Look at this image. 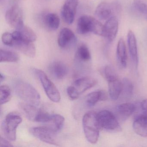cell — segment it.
<instances>
[{
	"label": "cell",
	"mask_w": 147,
	"mask_h": 147,
	"mask_svg": "<svg viewBox=\"0 0 147 147\" xmlns=\"http://www.w3.org/2000/svg\"><path fill=\"white\" fill-rule=\"evenodd\" d=\"M14 89L16 94L24 102L36 106L40 104V94L36 89L28 82L19 81L14 85Z\"/></svg>",
	"instance_id": "1"
},
{
	"label": "cell",
	"mask_w": 147,
	"mask_h": 147,
	"mask_svg": "<svg viewBox=\"0 0 147 147\" xmlns=\"http://www.w3.org/2000/svg\"><path fill=\"white\" fill-rule=\"evenodd\" d=\"M82 125L84 134L87 141L96 143L98 140L100 128L97 118V113L93 111L87 113L83 116Z\"/></svg>",
	"instance_id": "2"
},
{
	"label": "cell",
	"mask_w": 147,
	"mask_h": 147,
	"mask_svg": "<svg viewBox=\"0 0 147 147\" xmlns=\"http://www.w3.org/2000/svg\"><path fill=\"white\" fill-rule=\"evenodd\" d=\"M77 31L81 35L92 32L95 35L104 36V26L96 19L91 16L83 15L78 20Z\"/></svg>",
	"instance_id": "3"
},
{
	"label": "cell",
	"mask_w": 147,
	"mask_h": 147,
	"mask_svg": "<svg viewBox=\"0 0 147 147\" xmlns=\"http://www.w3.org/2000/svg\"><path fill=\"white\" fill-rule=\"evenodd\" d=\"M22 121V117L17 112L8 113L1 125L2 132L9 140L14 141L17 138V129Z\"/></svg>",
	"instance_id": "4"
},
{
	"label": "cell",
	"mask_w": 147,
	"mask_h": 147,
	"mask_svg": "<svg viewBox=\"0 0 147 147\" xmlns=\"http://www.w3.org/2000/svg\"><path fill=\"white\" fill-rule=\"evenodd\" d=\"M34 72L40 80L48 98L53 102H59L61 99V94L55 85L49 79L43 71L35 69Z\"/></svg>",
	"instance_id": "5"
},
{
	"label": "cell",
	"mask_w": 147,
	"mask_h": 147,
	"mask_svg": "<svg viewBox=\"0 0 147 147\" xmlns=\"http://www.w3.org/2000/svg\"><path fill=\"white\" fill-rule=\"evenodd\" d=\"M121 11V5L118 2H102L97 6L95 13L99 19L107 20L111 17L116 16L115 14L119 13Z\"/></svg>",
	"instance_id": "6"
},
{
	"label": "cell",
	"mask_w": 147,
	"mask_h": 147,
	"mask_svg": "<svg viewBox=\"0 0 147 147\" xmlns=\"http://www.w3.org/2000/svg\"><path fill=\"white\" fill-rule=\"evenodd\" d=\"M97 118L100 128L107 130L116 131L120 128L114 114L110 111L103 110L97 113Z\"/></svg>",
	"instance_id": "7"
},
{
	"label": "cell",
	"mask_w": 147,
	"mask_h": 147,
	"mask_svg": "<svg viewBox=\"0 0 147 147\" xmlns=\"http://www.w3.org/2000/svg\"><path fill=\"white\" fill-rule=\"evenodd\" d=\"M30 131L34 136L44 142L54 145L58 144L56 137V133L45 125L32 127Z\"/></svg>",
	"instance_id": "8"
},
{
	"label": "cell",
	"mask_w": 147,
	"mask_h": 147,
	"mask_svg": "<svg viewBox=\"0 0 147 147\" xmlns=\"http://www.w3.org/2000/svg\"><path fill=\"white\" fill-rule=\"evenodd\" d=\"M5 19L8 24L16 30L24 26L23 11L18 6H13L8 9L6 13Z\"/></svg>",
	"instance_id": "9"
},
{
	"label": "cell",
	"mask_w": 147,
	"mask_h": 147,
	"mask_svg": "<svg viewBox=\"0 0 147 147\" xmlns=\"http://www.w3.org/2000/svg\"><path fill=\"white\" fill-rule=\"evenodd\" d=\"M78 5V0H66L64 2L61 10V15L66 24H73Z\"/></svg>",
	"instance_id": "10"
},
{
	"label": "cell",
	"mask_w": 147,
	"mask_h": 147,
	"mask_svg": "<svg viewBox=\"0 0 147 147\" xmlns=\"http://www.w3.org/2000/svg\"><path fill=\"white\" fill-rule=\"evenodd\" d=\"M118 20L116 16L107 20L104 25V37L108 42H112L116 37L118 30Z\"/></svg>",
	"instance_id": "11"
},
{
	"label": "cell",
	"mask_w": 147,
	"mask_h": 147,
	"mask_svg": "<svg viewBox=\"0 0 147 147\" xmlns=\"http://www.w3.org/2000/svg\"><path fill=\"white\" fill-rule=\"evenodd\" d=\"M12 47L31 58H33L36 56V47L32 42L22 39L14 40Z\"/></svg>",
	"instance_id": "12"
},
{
	"label": "cell",
	"mask_w": 147,
	"mask_h": 147,
	"mask_svg": "<svg viewBox=\"0 0 147 147\" xmlns=\"http://www.w3.org/2000/svg\"><path fill=\"white\" fill-rule=\"evenodd\" d=\"M76 40V37L74 32L68 28H64L59 33L57 43L61 48L65 49L74 45Z\"/></svg>",
	"instance_id": "13"
},
{
	"label": "cell",
	"mask_w": 147,
	"mask_h": 147,
	"mask_svg": "<svg viewBox=\"0 0 147 147\" xmlns=\"http://www.w3.org/2000/svg\"><path fill=\"white\" fill-rule=\"evenodd\" d=\"M20 108L26 117L30 121L38 122L42 110L38 109L36 106L24 102L19 104Z\"/></svg>",
	"instance_id": "14"
},
{
	"label": "cell",
	"mask_w": 147,
	"mask_h": 147,
	"mask_svg": "<svg viewBox=\"0 0 147 147\" xmlns=\"http://www.w3.org/2000/svg\"><path fill=\"white\" fill-rule=\"evenodd\" d=\"M127 43L131 61L137 68L138 65L137 45L136 36L132 31H129L127 34Z\"/></svg>",
	"instance_id": "15"
},
{
	"label": "cell",
	"mask_w": 147,
	"mask_h": 147,
	"mask_svg": "<svg viewBox=\"0 0 147 147\" xmlns=\"http://www.w3.org/2000/svg\"><path fill=\"white\" fill-rule=\"evenodd\" d=\"M97 82V81L94 78L83 77L77 79L72 86L80 95L82 93L95 86Z\"/></svg>",
	"instance_id": "16"
},
{
	"label": "cell",
	"mask_w": 147,
	"mask_h": 147,
	"mask_svg": "<svg viewBox=\"0 0 147 147\" xmlns=\"http://www.w3.org/2000/svg\"><path fill=\"white\" fill-rule=\"evenodd\" d=\"M49 70L52 77L57 80H61L67 74L68 69L65 63L61 61H55L52 63Z\"/></svg>",
	"instance_id": "17"
},
{
	"label": "cell",
	"mask_w": 147,
	"mask_h": 147,
	"mask_svg": "<svg viewBox=\"0 0 147 147\" xmlns=\"http://www.w3.org/2000/svg\"><path fill=\"white\" fill-rule=\"evenodd\" d=\"M12 34L14 40L22 39L32 42L36 40V35L35 32L31 28L25 26L13 32Z\"/></svg>",
	"instance_id": "18"
},
{
	"label": "cell",
	"mask_w": 147,
	"mask_h": 147,
	"mask_svg": "<svg viewBox=\"0 0 147 147\" xmlns=\"http://www.w3.org/2000/svg\"><path fill=\"white\" fill-rule=\"evenodd\" d=\"M133 128L138 136L147 137V117L143 114L137 117L133 122Z\"/></svg>",
	"instance_id": "19"
},
{
	"label": "cell",
	"mask_w": 147,
	"mask_h": 147,
	"mask_svg": "<svg viewBox=\"0 0 147 147\" xmlns=\"http://www.w3.org/2000/svg\"><path fill=\"white\" fill-rule=\"evenodd\" d=\"M108 92L111 98L116 100L120 96L122 91V82L118 78L112 79L107 81Z\"/></svg>",
	"instance_id": "20"
},
{
	"label": "cell",
	"mask_w": 147,
	"mask_h": 147,
	"mask_svg": "<svg viewBox=\"0 0 147 147\" xmlns=\"http://www.w3.org/2000/svg\"><path fill=\"white\" fill-rule=\"evenodd\" d=\"M117 58L119 65L125 68L127 65V55L126 47L123 38L119 39L117 48Z\"/></svg>",
	"instance_id": "21"
},
{
	"label": "cell",
	"mask_w": 147,
	"mask_h": 147,
	"mask_svg": "<svg viewBox=\"0 0 147 147\" xmlns=\"http://www.w3.org/2000/svg\"><path fill=\"white\" fill-rule=\"evenodd\" d=\"M65 119L60 114H51L50 119L46 123L45 126L49 127L55 133L60 131L64 125Z\"/></svg>",
	"instance_id": "22"
},
{
	"label": "cell",
	"mask_w": 147,
	"mask_h": 147,
	"mask_svg": "<svg viewBox=\"0 0 147 147\" xmlns=\"http://www.w3.org/2000/svg\"><path fill=\"white\" fill-rule=\"evenodd\" d=\"M136 108V106L132 103H123L117 107V111L119 116L124 119H125L132 115Z\"/></svg>",
	"instance_id": "23"
},
{
	"label": "cell",
	"mask_w": 147,
	"mask_h": 147,
	"mask_svg": "<svg viewBox=\"0 0 147 147\" xmlns=\"http://www.w3.org/2000/svg\"><path fill=\"white\" fill-rule=\"evenodd\" d=\"M44 22L48 29L51 30H56L60 25V18L55 13H49L45 17Z\"/></svg>",
	"instance_id": "24"
},
{
	"label": "cell",
	"mask_w": 147,
	"mask_h": 147,
	"mask_svg": "<svg viewBox=\"0 0 147 147\" xmlns=\"http://www.w3.org/2000/svg\"><path fill=\"white\" fill-rule=\"evenodd\" d=\"M76 58L82 62L86 63L91 59V54L88 47L86 45L82 44L79 46L76 53Z\"/></svg>",
	"instance_id": "25"
},
{
	"label": "cell",
	"mask_w": 147,
	"mask_h": 147,
	"mask_svg": "<svg viewBox=\"0 0 147 147\" xmlns=\"http://www.w3.org/2000/svg\"><path fill=\"white\" fill-rule=\"evenodd\" d=\"M1 62H17L20 59L18 54L10 51L1 49Z\"/></svg>",
	"instance_id": "26"
},
{
	"label": "cell",
	"mask_w": 147,
	"mask_h": 147,
	"mask_svg": "<svg viewBox=\"0 0 147 147\" xmlns=\"http://www.w3.org/2000/svg\"><path fill=\"white\" fill-rule=\"evenodd\" d=\"M122 91L121 94L124 98L129 99L132 96L133 92V84L129 79L124 78L122 81Z\"/></svg>",
	"instance_id": "27"
},
{
	"label": "cell",
	"mask_w": 147,
	"mask_h": 147,
	"mask_svg": "<svg viewBox=\"0 0 147 147\" xmlns=\"http://www.w3.org/2000/svg\"><path fill=\"white\" fill-rule=\"evenodd\" d=\"M133 6L138 14L147 20V0H134Z\"/></svg>",
	"instance_id": "28"
},
{
	"label": "cell",
	"mask_w": 147,
	"mask_h": 147,
	"mask_svg": "<svg viewBox=\"0 0 147 147\" xmlns=\"http://www.w3.org/2000/svg\"><path fill=\"white\" fill-rule=\"evenodd\" d=\"M11 92L10 88L6 85H2L0 88V102L2 105L9 102L11 98Z\"/></svg>",
	"instance_id": "29"
},
{
	"label": "cell",
	"mask_w": 147,
	"mask_h": 147,
	"mask_svg": "<svg viewBox=\"0 0 147 147\" xmlns=\"http://www.w3.org/2000/svg\"><path fill=\"white\" fill-rule=\"evenodd\" d=\"M99 101H100L99 90L90 93L86 98V105L89 107L94 106Z\"/></svg>",
	"instance_id": "30"
},
{
	"label": "cell",
	"mask_w": 147,
	"mask_h": 147,
	"mask_svg": "<svg viewBox=\"0 0 147 147\" xmlns=\"http://www.w3.org/2000/svg\"><path fill=\"white\" fill-rule=\"evenodd\" d=\"M103 74L105 79L107 81L112 79L118 77L115 69L112 67L110 66H107L105 67L103 69Z\"/></svg>",
	"instance_id": "31"
},
{
	"label": "cell",
	"mask_w": 147,
	"mask_h": 147,
	"mask_svg": "<svg viewBox=\"0 0 147 147\" xmlns=\"http://www.w3.org/2000/svg\"><path fill=\"white\" fill-rule=\"evenodd\" d=\"M2 42L5 45L12 47L14 38L12 33L9 32H5L1 36Z\"/></svg>",
	"instance_id": "32"
},
{
	"label": "cell",
	"mask_w": 147,
	"mask_h": 147,
	"mask_svg": "<svg viewBox=\"0 0 147 147\" xmlns=\"http://www.w3.org/2000/svg\"><path fill=\"white\" fill-rule=\"evenodd\" d=\"M67 93L69 98L72 100L77 99L80 95L72 85L69 86L67 88Z\"/></svg>",
	"instance_id": "33"
},
{
	"label": "cell",
	"mask_w": 147,
	"mask_h": 147,
	"mask_svg": "<svg viewBox=\"0 0 147 147\" xmlns=\"http://www.w3.org/2000/svg\"><path fill=\"white\" fill-rule=\"evenodd\" d=\"M0 146L1 147H13V145L6 138L1 137L0 139Z\"/></svg>",
	"instance_id": "34"
},
{
	"label": "cell",
	"mask_w": 147,
	"mask_h": 147,
	"mask_svg": "<svg viewBox=\"0 0 147 147\" xmlns=\"http://www.w3.org/2000/svg\"><path fill=\"white\" fill-rule=\"evenodd\" d=\"M141 108L143 113V114L147 117V99L144 100L142 101Z\"/></svg>",
	"instance_id": "35"
},
{
	"label": "cell",
	"mask_w": 147,
	"mask_h": 147,
	"mask_svg": "<svg viewBox=\"0 0 147 147\" xmlns=\"http://www.w3.org/2000/svg\"><path fill=\"white\" fill-rule=\"evenodd\" d=\"M100 94V101H105L107 100L108 98L107 93L104 90H99Z\"/></svg>",
	"instance_id": "36"
},
{
	"label": "cell",
	"mask_w": 147,
	"mask_h": 147,
	"mask_svg": "<svg viewBox=\"0 0 147 147\" xmlns=\"http://www.w3.org/2000/svg\"><path fill=\"white\" fill-rule=\"evenodd\" d=\"M0 76H1V77H0V81L1 82H2L5 79V76L4 75L2 74V73H1L0 74Z\"/></svg>",
	"instance_id": "37"
},
{
	"label": "cell",
	"mask_w": 147,
	"mask_h": 147,
	"mask_svg": "<svg viewBox=\"0 0 147 147\" xmlns=\"http://www.w3.org/2000/svg\"></svg>",
	"instance_id": "38"
}]
</instances>
